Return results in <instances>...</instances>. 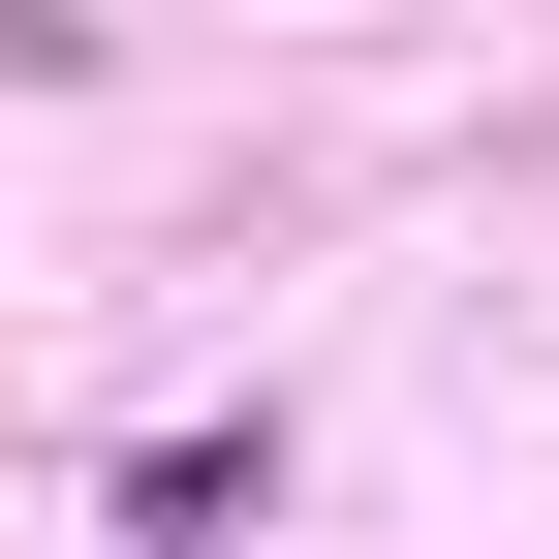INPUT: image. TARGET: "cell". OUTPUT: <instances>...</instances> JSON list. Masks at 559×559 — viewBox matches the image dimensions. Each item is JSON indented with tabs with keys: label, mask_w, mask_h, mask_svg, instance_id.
I'll return each instance as SVG.
<instances>
[{
	"label": "cell",
	"mask_w": 559,
	"mask_h": 559,
	"mask_svg": "<svg viewBox=\"0 0 559 559\" xmlns=\"http://www.w3.org/2000/svg\"><path fill=\"white\" fill-rule=\"evenodd\" d=\"M249 498H280V436H156L124 466V559H249Z\"/></svg>",
	"instance_id": "1"
}]
</instances>
